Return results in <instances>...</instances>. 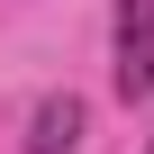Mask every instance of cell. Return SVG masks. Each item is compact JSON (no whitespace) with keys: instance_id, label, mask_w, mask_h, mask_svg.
<instances>
[{"instance_id":"1","label":"cell","mask_w":154,"mask_h":154,"mask_svg":"<svg viewBox=\"0 0 154 154\" xmlns=\"http://www.w3.org/2000/svg\"><path fill=\"white\" fill-rule=\"evenodd\" d=\"M118 100H154V0H118Z\"/></svg>"},{"instance_id":"2","label":"cell","mask_w":154,"mask_h":154,"mask_svg":"<svg viewBox=\"0 0 154 154\" xmlns=\"http://www.w3.org/2000/svg\"><path fill=\"white\" fill-rule=\"evenodd\" d=\"M82 127H91V109L72 100V91H54V100H36V118H27V154H72Z\"/></svg>"},{"instance_id":"3","label":"cell","mask_w":154,"mask_h":154,"mask_svg":"<svg viewBox=\"0 0 154 154\" xmlns=\"http://www.w3.org/2000/svg\"><path fill=\"white\" fill-rule=\"evenodd\" d=\"M145 154H154V136H145Z\"/></svg>"}]
</instances>
